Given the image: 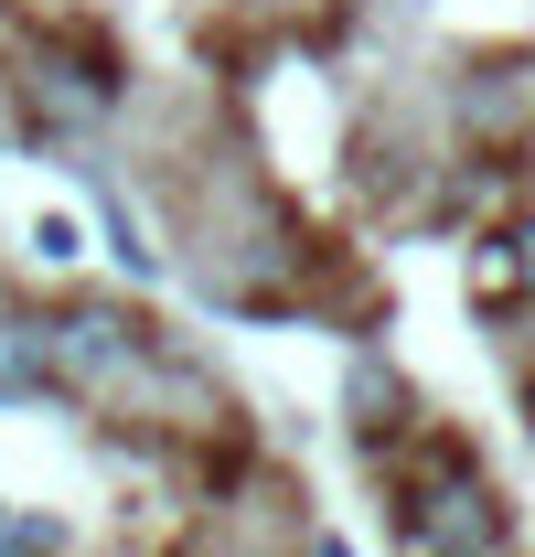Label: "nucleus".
Listing matches in <instances>:
<instances>
[{
  "label": "nucleus",
  "instance_id": "3",
  "mask_svg": "<svg viewBox=\"0 0 535 557\" xmlns=\"http://www.w3.org/2000/svg\"><path fill=\"white\" fill-rule=\"evenodd\" d=\"M471 289H482V300H514V289H525V300H535V214L503 225V236L471 258Z\"/></svg>",
  "mask_w": 535,
  "mask_h": 557
},
{
  "label": "nucleus",
  "instance_id": "2",
  "mask_svg": "<svg viewBox=\"0 0 535 557\" xmlns=\"http://www.w3.org/2000/svg\"><path fill=\"white\" fill-rule=\"evenodd\" d=\"M43 386H54V322L11 311L0 322V397H43Z\"/></svg>",
  "mask_w": 535,
  "mask_h": 557
},
{
  "label": "nucleus",
  "instance_id": "1",
  "mask_svg": "<svg viewBox=\"0 0 535 557\" xmlns=\"http://www.w3.org/2000/svg\"><path fill=\"white\" fill-rule=\"evenodd\" d=\"M139 354V333L129 322H119V311H75V322H54V386H97V375H119V364H129Z\"/></svg>",
  "mask_w": 535,
  "mask_h": 557
}]
</instances>
